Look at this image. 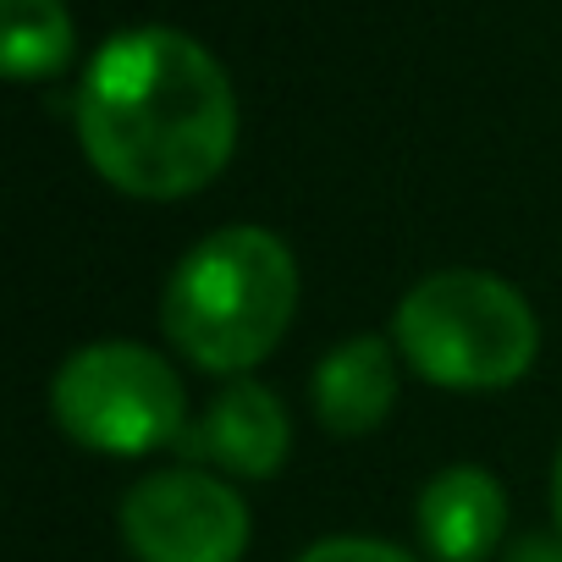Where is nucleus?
<instances>
[{
	"label": "nucleus",
	"mask_w": 562,
	"mask_h": 562,
	"mask_svg": "<svg viewBox=\"0 0 562 562\" xmlns=\"http://www.w3.org/2000/svg\"><path fill=\"white\" fill-rule=\"evenodd\" d=\"M78 144L116 193L188 199L237 149L232 78L193 34L160 23L122 29L78 83Z\"/></svg>",
	"instance_id": "1"
},
{
	"label": "nucleus",
	"mask_w": 562,
	"mask_h": 562,
	"mask_svg": "<svg viewBox=\"0 0 562 562\" xmlns=\"http://www.w3.org/2000/svg\"><path fill=\"white\" fill-rule=\"evenodd\" d=\"M299 288V259L276 232L221 226L199 237L166 276L160 331L188 364L237 381L288 337Z\"/></svg>",
	"instance_id": "2"
},
{
	"label": "nucleus",
	"mask_w": 562,
	"mask_h": 562,
	"mask_svg": "<svg viewBox=\"0 0 562 562\" xmlns=\"http://www.w3.org/2000/svg\"><path fill=\"white\" fill-rule=\"evenodd\" d=\"M392 342L441 392H502L529 375L540 321L513 281L452 265L408 288L392 315Z\"/></svg>",
	"instance_id": "3"
},
{
	"label": "nucleus",
	"mask_w": 562,
	"mask_h": 562,
	"mask_svg": "<svg viewBox=\"0 0 562 562\" xmlns=\"http://www.w3.org/2000/svg\"><path fill=\"white\" fill-rule=\"evenodd\" d=\"M50 414L56 425L105 458H144L160 447H177L188 430V392L171 370L144 342H89L78 348L50 386Z\"/></svg>",
	"instance_id": "4"
},
{
	"label": "nucleus",
	"mask_w": 562,
	"mask_h": 562,
	"mask_svg": "<svg viewBox=\"0 0 562 562\" xmlns=\"http://www.w3.org/2000/svg\"><path fill=\"white\" fill-rule=\"evenodd\" d=\"M116 524L138 562H243L248 551V502L193 463L144 474Z\"/></svg>",
	"instance_id": "5"
},
{
	"label": "nucleus",
	"mask_w": 562,
	"mask_h": 562,
	"mask_svg": "<svg viewBox=\"0 0 562 562\" xmlns=\"http://www.w3.org/2000/svg\"><path fill=\"white\" fill-rule=\"evenodd\" d=\"M177 447L199 463H215L221 474L270 480L293 452V419L270 386L237 375L204 403V414L182 430Z\"/></svg>",
	"instance_id": "6"
},
{
	"label": "nucleus",
	"mask_w": 562,
	"mask_h": 562,
	"mask_svg": "<svg viewBox=\"0 0 562 562\" xmlns=\"http://www.w3.org/2000/svg\"><path fill=\"white\" fill-rule=\"evenodd\" d=\"M430 562H485L507 535V491L480 463H452L425 480L414 507Z\"/></svg>",
	"instance_id": "7"
},
{
	"label": "nucleus",
	"mask_w": 562,
	"mask_h": 562,
	"mask_svg": "<svg viewBox=\"0 0 562 562\" xmlns=\"http://www.w3.org/2000/svg\"><path fill=\"white\" fill-rule=\"evenodd\" d=\"M397 408V342L386 337H348L315 364V419L326 436L359 441L375 436Z\"/></svg>",
	"instance_id": "8"
},
{
	"label": "nucleus",
	"mask_w": 562,
	"mask_h": 562,
	"mask_svg": "<svg viewBox=\"0 0 562 562\" xmlns=\"http://www.w3.org/2000/svg\"><path fill=\"white\" fill-rule=\"evenodd\" d=\"M78 50L61 0H0V67L7 78H56Z\"/></svg>",
	"instance_id": "9"
},
{
	"label": "nucleus",
	"mask_w": 562,
	"mask_h": 562,
	"mask_svg": "<svg viewBox=\"0 0 562 562\" xmlns=\"http://www.w3.org/2000/svg\"><path fill=\"white\" fill-rule=\"evenodd\" d=\"M299 562H414V557L375 535H331V540H315Z\"/></svg>",
	"instance_id": "10"
},
{
	"label": "nucleus",
	"mask_w": 562,
	"mask_h": 562,
	"mask_svg": "<svg viewBox=\"0 0 562 562\" xmlns=\"http://www.w3.org/2000/svg\"><path fill=\"white\" fill-rule=\"evenodd\" d=\"M502 562H562V540L557 535H524L507 546Z\"/></svg>",
	"instance_id": "11"
},
{
	"label": "nucleus",
	"mask_w": 562,
	"mask_h": 562,
	"mask_svg": "<svg viewBox=\"0 0 562 562\" xmlns=\"http://www.w3.org/2000/svg\"><path fill=\"white\" fill-rule=\"evenodd\" d=\"M551 507H557V524H562V447H557V463H551Z\"/></svg>",
	"instance_id": "12"
}]
</instances>
